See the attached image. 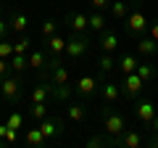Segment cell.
I'll return each instance as SVG.
<instances>
[{
    "instance_id": "cell-1",
    "label": "cell",
    "mask_w": 158,
    "mask_h": 148,
    "mask_svg": "<svg viewBox=\"0 0 158 148\" xmlns=\"http://www.w3.org/2000/svg\"><path fill=\"white\" fill-rule=\"evenodd\" d=\"M100 114H103V124H106L108 137L116 140V137H121V135L127 132V119L118 114V111H108V108H103Z\"/></svg>"
},
{
    "instance_id": "cell-2",
    "label": "cell",
    "mask_w": 158,
    "mask_h": 148,
    "mask_svg": "<svg viewBox=\"0 0 158 148\" xmlns=\"http://www.w3.org/2000/svg\"><path fill=\"white\" fill-rule=\"evenodd\" d=\"M87 50H90V37H87V34H74V37H69L63 56H66L69 61H79V58H85Z\"/></svg>"
},
{
    "instance_id": "cell-3",
    "label": "cell",
    "mask_w": 158,
    "mask_h": 148,
    "mask_svg": "<svg viewBox=\"0 0 158 148\" xmlns=\"http://www.w3.org/2000/svg\"><path fill=\"white\" fill-rule=\"evenodd\" d=\"M21 87H24L21 80L8 74V77H3V80H0V98H3V101H8V103H16L19 98H21Z\"/></svg>"
},
{
    "instance_id": "cell-4",
    "label": "cell",
    "mask_w": 158,
    "mask_h": 148,
    "mask_svg": "<svg viewBox=\"0 0 158 148\" xmlns=\"http://www.w3.org/2000/svg\"><path fill=\"white\" fill-rule=\"evenodd\" d=\"M142 87H145V80H142L137 72H132V74H124V80H121V93H124L129 101H137L140 98V93H142Z\"/></svg>"
},
{
    "instance_id": "cell-5",
    "label": "cell",
    "mask_w": 158,
    "mask_h": 148,
    "mask_svg": "<svg viewBox=\"0 0 158 148\" xmlns=\"http://www.w3.org/2000/svg\"><path fill=\"white\" fill-rule=\"evenodd\" d=\"M66 27L71 29L74 34H85L87 29H90V16H87L85 11H71V13H66Z\"/></svg>"
},
{
    "instance_id": "cell-6",
    "label": "cell",
    "mask_w": 158,
    "mask_h": 148,
    "mask_svg": "<svg viewBox=\"0 0 158 148\" xmlns=\"http://www.w3.org/2000/svg\"><path fill=\"white\" fill-rule=\"evenodd\" d=\"M124 27H127V32H129V34H142L150 24H148V16H145V13H142L140 8H135V11L124 19Z\"/></svg>"
},
{
    "instance_id": "cell-7",
    "label": "cell",
    "mask_w": 158,
    "mask_h": 148,
    "mask_svg": "<svg viewBox=\"0 0 158 148\" xmlns=\"http://www.w3.org/2000/svg\"><path fill=\"white\" fill-rule=\"evenodd\" d=\"M37 127L42 130V135H45L48 143H50V140H58V137L63 135V119H50V116H48V119H42Z\"/></svg>"
},
{
    "instance_id": "cell-8",
    "label": "cell",
    "mask_w": 158,
    "mask_h": 148,
    "mask_svg": "<svg viewBox=\"0 0 158 148\" xmlns=\"http://www.w3.org/2000/svg\"><path fill=\"white\" fill-rule=\"evenodd\" d=\"M98 48H100V53H116V48H118V34L113 32V29H103L100 37H98Z\"/></svg>"
},
{
    "instance_id": "cell-9",
    "label": "cell",
    "mask_w": 158,
    "mask_h": 148,
    "mask_svg": "<svg viewBox=\"0 0 158 148\" xmlns=\"http://www.w3.org/2000/svg\"><path fill=\"white\" fill-rule=\"evenodd\" d=\"M98 85H100V80L98 77H90V74H85V77H79V82H77V93L82 98H92L98 93Z\"/></svg>"
},
{
    "instance_id": "cell-10",
    "label": "cell",
    "mask_w": 158,
    "mask_h": 148,
    "mask_svg": "<svg viewBox=\"0 0 158 148\" xmlns=\"http://www.w3.org/2000/svg\"><path fill=\"white\" fill-rule=\"evenodd\" d=\"M27 58H29V69H34V72H45L48 69V58H50V53L42 48V50H29L27 53Z\"/></svg>"
},
{
    "instance_id": "cell-11",
    "label": "cell",
    "mask_w": 158,
    "mask_h": 148,
    "mask_svg": "<svg viewBox=\"0 0 158 148\" xmlns=\"http://www.w3.org/2000/svg\"><path fill=\"white\" fill-rule=\"evenodd\" d=\"M66 42L69 37H63V34H53V37H48L45 40V50L50 53V56H63V50H66Z\"/></svg>"
},
{
    "instance_id": "cell-12",
    "label": "cell",
    "mask_w": 158,
    "mask_h": 148,
    "mask_svg": "<svg viewBox=\"0 0 158 148\" xmlns=\"http://www.w3.org/2000/svg\"><path fill=\"white\" fill-rule=\"evenodd\" d=\"M142 143H145V140H142V135H140L137 130H127L121 137H116V140H113V146H124V148H140Z\"/></svg>"
},
{
    "instance_id": "cell-13",
    "label": "cell",
    "mask_w": 158,
    "mask_h": 148,
    "mask_svg": "<svg viewBox=\"0 0 158 148\" xmlns=\"http://www.w3.org/2000/svg\"><path fill=\"white\" fill-rule=\"evenodd\" d=\"M137 116H140V122L145 127H150L153 119H156V106H153V101H140L137 103Z\"/></svg>"
},
{
    "instance_id": "cell-14",
    "label": "cell",
    "mask_w": 158,
    "mask_h": 148,
    "mask_svg": "<svg viewBox=\"0 0 158 148\" xmlns=\"http://www.w3.org/2000/svg\"><path fill=\"white\" fill-rule=\"evenodd\" d=\"M24 143H27V146H32V148L48 146V140H45V135H42V130H40V127H27V132H24Z\"/></svg>"
},
{
    "instance_id": "cell-15",
    "label": "cell",
    "mask_w": 158,
    "mask_h": 148,
    "mask_svg": "<svg viewBox=\"0 0 158 148\" xmlns=\"http://www.w3.org/2000/svg\"><path fill=\"white\" fill-rule=\"evenodd\" d=\"M153 53H158V42L153 40L150 34L140 37V40H137V56H142V58H150Z\"/></svg>"
},
{
    "instance_id": "cell-16",
    "label": "cell",
    "mask_w": 158,
    "mask_h": 148,
    "mask_svg": "<svg viewBox=\"0 0 158 148\" xmlns=\"http://www.w3.org/2000/svg\"><path fill=\"white\" fill-rule=\"evenodd\" d=\"M100 93H103V101L106 103H116L118 98L124 95V93H121V82H106V85L100 87Z\"/></svg>"
},
{
    "instance_id": "cell-17",
    "label": "cell",
    "mask_w": 158,
    "mask_h": 148,
    "mask_svg": "<svg viewBox=\"0 0 158 148\" xmlns=\"http://www.w3.org/2000/svg\"><path fill=\"white\" fill-rule=\"evenodd\" d=\"M95 66H98L100 74H108V72H113V69H118V61L113 58V53H100L98 61H95Z\"/></svg>"
},
{
    "instance_id": "cell-18",
    "label": "cell",
    "mask_w": 158,
    "mask_h": 148,
    "mask_svg": "<svg viewBox=\"0 0 158 148\" xmlns=\"http://www.w3.org/2000/svg\"><path fill=\"white\" fill-rule=\"evenodd\" d=\"M50 95H53V85H50V82H40V85L32 90L29 101H32V103H42V101H48Z\"/></svg>"
},
{
    "instance_id": "cell-19",
    "label": "cell",
    "mask_w": 158,
    "mask_h": 148,
    "mask_svg": "<svg viewBox=\"0 0 158 148\" xmlns=\"http://www.w3.org/2000/svg\"><path fill=\"white\" fill-rule=\"evenodd\" d=\"M111 19H116V21H124L127 16H129V3L127 0H111Z\"/></svg>"
},
{
    "instance_id": "cell-20",
    "label": "cell",
    "mask_w": 158,
    "mask_h": 148,
    "mask_svg": "<svg viewBox=\"0 0 158 148\" xmlns=\"http://www.w3.org/2000/svg\"><path fill=\"white\" fill-rule=\"evenodd\" d=\"M11 29L13 32H19V34H27V29H29V16L24 11H13V16H11Z\"/></svg>"
},
{
    "instance_id": "cell-21",
    "label": "cell",
    "mask_w": 158,
    "mask_h": 148,
    "mask_svg": "<svg viewBox=\"0 0 158 148\" xmlns=\"http://www.w3.org/2000/svg\"><path fill=\"white\" fill-rule=\"evenodd\" d=\"M66 116H69V122H74V124H82V122H85V116H87V108L82 106V103H69Z\"/></svg>"
},
{
    "instance_id": "cell-22",
    "label": "cell",
    "mask_w": 158,
    "mask_h": 148,
    "mask_svg": "<svg viewBox=\"0 0 158 148\" xmlns=\"http://www.w3.org/2000/svg\"><path fill=\"white\" fill-rule=\"evenodd\" d=\"M137 56H132V53H124V56L118 58V72L121 74H132V72H137Z\"/></svg>"
},
{
    "instance_id": "cell-23",
    "label": "cell",
    "mask_w": 158,
    "mask_h": 148,
    "mask_svg": "<svg viewBox=\"0 0 158 148\" xmlns=\"http://www.w3.org/2000/svg\"><path fill=\"white\" fill-rule=\"evenodd\" d=\"M8 63H11V72H16V74H21L24 69L29 66V58H27V53H13V56L8 58Z\"/></svg>"
},
{
    "instance_id": "cell-24",
    "label": "cell",
    "mask_w": 158,
    "mask_h": 148,
    "mask_svg": "<svg viewBox=\"0 0 158 148\" xmlns=\"http://www.w3.org/2000/svg\"><path fill=\"white\" fill-rule=\"evenodd\" d=\"M29 116H32V119H37V122L48 119V101H42V103H32V106H29Z\"/></svg>"
},
{
    "instance_id": "cell-25",
    "label": "cell",
    "mask_w": 158,
    "mask_h": 148,
    "mask_svg": "<svg viewBox=\"0 0 158 148\" xmlns=\"http://www.w3.org/2000/svg\"><path fill=\"white\" fill-rule=\"evenodd\" d=\"M137 74H140L142 80H145V85H148V82H153V80H156V66H153L150 61L137 63Z\"/></svg>"
},
{
    "instance_id": "cell-26",
    "label": "cell",
    "mask_w": 158,
    "mask_h": 148,
    "mask_svg": "<svg viewBox=\"0 0 158 148\" xmlns=\"http://www.w3.org/2000/svg\"><path fill=\"white\" fill-rule=\"evenodd\" d=\"M24 119H27V116H24L21 111H11V114L6 116V124L11 127V130H24Z\"/></svg>"
},
{
    "instance_id": "cell-27",
    "label": "cell",
    "mask_w": 158,
    "mask_h": 148,
    "mask_svg": "<svg viewBox=\"0 0 158 148\" xmlns=\"http://www.w3.org/2000/svg\"><path fill=\"white\" fill-rule=\"evenodd\" d=\"M103 29H106V16L100 11L90 13V32H103Z\"/></svg>"
},
{
    "instance_id": "cell-28",
    "label": "cell",
    "mask_w": 158,
    "mask_h": 148,
    "mask_svg": "<svg viewBox=\"0 0 158 148\" xmlns=\"http://www.w3.org/2000/svg\"><path fill=\"white\" fill-rule=\"evenodd\" d=\"M56 32H58V21L56 19H45V21H42V37L48 40V37H53Z\"/></svg>"
},
{
    "instance_id": "cell-29",
    "label": "cell",
    "mask_w": 158,
    "mask_h": 148,
    "mask_svg": "<svg viewBox=\"0 0 158 148\" xmlns=\"http://www.w3.org/2000/svg\"><path fill=\"white\" fill-rule=\"evenodd\" d=\"M29 48H32V42H29L27 34H21V37L13 42V53H29Z\"/></svg>"
},
{
    "instance_id": "cell-30",
    "label": "cell",
    "mask_w": 158,
    "mask_h": 148,
    "mask_svg": "<svg viewBox=\"0 0 158 148\" xmlns=\"http://www.w3.org/2000/svg\"><path fill=\"white\" fill-rule=\"evenodd\" d=\"M13 56V42L0 40V58H11Z\"/></svg>"
},
{
    "instance_id": "cell-31",
    "label": "cell",
    "mask_w": 158,
    "mask_h": 148,
    "mask_svg": "<svg viewBox=\"0 0 158 148\" xmlns=\"http://www.w3.org/2000/svg\"><path fill=\"white\" fill-rule=\"evenodd\" d=\"M108 143L113 146V137H108V140L106 137H87V146L90 148H100V146H108Z\"/></svg>"
},
{
    "instance_id": "cell-32",
    "label": "cell",
    "mask_w": 158,
    "mask_h": 148,
    "mask_svg": "<svg viewBox=\"0 0 158 148\" xmlns=\"http://www.w3.org/2000/svg\"><path fill=\"white\" fill-rule=\"evenodd\" d=\"M90 6L98 11H106V8H111V0H90Z\"/></svg>"
},
{
    "instance_id": "cell-33",
    "label": "cell",
    "mask_w": 158,
    "mask_h": 148,
    "mask_svg": "<svg viewBox=\"0 0 158 148\" xmlns=\"http://www.w3.org/2000/svg\"><path fill=\"white\" fill-rule=\"evenodd\" d=\"M8 29H11V21L0 19V40H6V37H8Z\"/></svg>"
},
{
    "instance_id": "cell-34",
    "label": "cell",
    "mask_w": 158,
    "mask_h": 148,
    "mask_svg": "<svg viewBox=\"0 0 158 148\" xmlns=\"http://www.w3.org/2000/svg\"><path fill=\"white\" fill-rule=\"evenodd\" d=\"M8 72H11V63H8V58H0V80H3V77H8Z\"/></svg>"
},
{
    "instance_id": "cell-35",
    "label": "cell",
    "mask_w": 158,
    "mask_h": 148,
    "mask_svg": "<svg viewBox=\"0 0 158 148\" xmlns=\"http://www.w3.org/2000/svg\"><path fill=\"white\" fill-rule=\"evenodd\" d=\"M148 29H150V37H153V40L158 42V19H153V21H150V27H148Z\"/></svg>"
},
{
    "instance_id": "cell-36",
    "label": "cell",
    "mask_w": 158,
    "mask_h": 148,
    "mask_svg": "<svg viewBox=\"0 0 158 148\" xmlns=\"http://www.w3.org/2000/svg\"><path fill=\"white\" fill-rule=\"evenodd\" d=\"M150 132H153V135H158V114H156V119H153V124H150Z\"/></svg>"
},
{
    "instance_id": "cell-37",
    "label": "cell",
    "mask_w": 158,
    "mask_h": 148,
    "mask_svg": "<svg viewBox=\"0 0 158 148\" xmlns=\"http://www.w3.org/2000/svg\"><path fill=\"white\" fill-rule=\"evenodd\" d=\"M6 132H8V124L3 122V124H0V140H6Z\"/></svg>"
}]
</instances>
